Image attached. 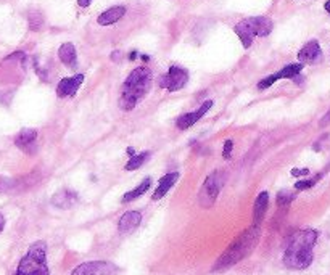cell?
Here are the masks:
<instances>
[{
  "label": "cell",
  "instance_id": "7a4b0ae2",
  "mask_svg": "<svg viewBox=\"0 0 330 275\" xmlns=\"http://www.w3.org/2000/svg\"><path fill=\"white\" fill-rule=\"evenodd\" d=\"M318 240L316 230H300L290 238V243L287 246L284 255V264L289 269L303 271L310 267L313 263V246Z\"/></svg>",
  "mask_w": 330,
  "mask_h": 275
},
{
  "label": "cell",
  "instance_id": "44dd1931",
  "mask_svg": "<svg viewBox=\"0 0 330 275\" xmlns=\"http://www.w3.org/2000/svg\"><path fill=\"white\" fill-rule=\"evenodd\" d=\"M148 156H150V151H142V153H139V155H132L131 158H129V161L126 163L124 169H126V171H135V169H139L140 166L148 159Z\"/></svg>",
  "mask_w": 330,
  "mask_h": 275
},
{
  "label": "cell",
  "instance_id": "3957f363",
  "mask_svg": "<svg viewBox=\"0 0 330 275\" xmlns=\"http://www.w3.org/2000/svg\"><path fill=\"white\" fill-rule=\"evenodd\" d=\"M152 69L147 66H139L126 77L123 84V92L118 100V105L123 111H131L140 100L147 97V93L152 90Z\"/></svg>",
  "mask_w": 330,
  "mask_h": 275
},
{
  "label": "cell",
  "instance_id": "f1b7e54d",
  "mask_svg": "<svg viewBox=\"0 0 330 275\" xmlns=\"http://www.w3.org/2000/svg\"><path fill=\"white\" fill-rule=\"evenodd\" d=\"M90 3H92V0H77V5L82 6V8H87Z\"/></svg>",
  "mask_w": 330,
  "mask_h": 275
},
{
  "label": "cell",
  "instance_id": "30bf717a",
  "mask_svg": "<svg viewBox=\"0 0 330 275\" xmlns=\"http://www.w3.org/2000/svg\"><path fill=\"white\" fill-rule=\"evenodd\" d=\"M82 82H84V74H76L73 77H63L58 82V85H56V95L60 98L74 97Z\"/></svg>",
  "mask_w": 330,
  "mask_h": 275
},
{
  "label": "cell",
  "instance_id": "cb8c5ba5",
  "mask_svg": "<svg viewBox=\"0 0 330 275\" xmlns=\"http://www.w3.org/2000/svg\"><path fill=\"white\" fill-rule=\"evenodd\" d=\"M322 177V174H318L316 177H313V179H308V180H298V182L295 184V188L297 190H306V188H311V187H314L316 185V182Z\"/></svg>",
  "mask_w": 330,
  "mask_h": 275
},
{
  "label": "cell",
  "instance_id": "5bb4252c",
  "mask_svg": "<svg viewBox=\"0 0 330 275\" xmlns=\"http://www.w3.org/2000/svg\"><path fill=\"white\" fill-rule=\"evenodd\" d=\"M126 6L124 5H116V6H111V8L105 10L100 16L97 18V23L100 26H110V24H114L118 23V21L121 19L126 14Z\"/></svg>",
  "mask_w": 330,
  "mask_h": 275
},
{
  "label": "cell",
  "instance_id": "83f0119b",
  "mask_svg": "<svg viewBox=\"0 0 330 275\" xmlns=\"http://www.w3.org/2000/svg\"><path fill=\"white\" fill-rule=\"evenodd\" d=\"M329 122H330V110L324 114V118L321 119L319 124H321V126H326V124H329Z\"/></svg>",
  "mask_w": 330,
  "mask_h": 275
},
{
  "label": "cell",
  "instance_id": "484cf974",
  "mask_svg": "<svg viewBox=\"0 0 330 275\" xmlns=\"http://www.w3.org/2000/svg\"><path fill=\"white\" fill-rule=\"evenodd\" d=\"M232 150H234V142H232V140H226L224 150H222V156H224V159H231Z\"/></svg>",
  "mask_w": 330,
  "mask_h": 275
},
{
  "label": "cell",
  "instance_id": "e0dca14e",
  "mask_svg": "<svg viewBox=\"0 0 330 275\" xmlns=\"http://www.w3.org/2000/svg\"><path fill=\"white\" fill-rule=\"evenodd\" d=\"M269 206V193L268 192H261L258 195V198L255 200V206H253V224L255 226H260L261 221L264 219V214L268 211Z\"/></svg>",
  "mask_w": 330,
  "mask_h": 275
},
{
  "label": "cell",
  "instance_id": "ffe728a7",
  "mask_svg": "<svg viewBox=\"0 0 330 275\" xmlns=\"http://www.w3.org/2000/svg\"><path fill=\"white\" fill-rule=\"evenodd\" d=\"M301 71H303V63H292V64H287L281 71L274 72V74L277 76V81H279V79H293L295 76L301 74Z\"/></svg>",
  "mask_w": 330,
  "mask_h": 275
},
{
  "label": "cell",
  "instance_id": "ac0fdd59",
  "mask_svg": "<svg viewBox=\"0 0 330 275\" xmlns=\"http://www.w3.org/2000/svg\"><path fill=\"white\" fill-rule=\"evenodd\" d=\"M77 201V195L76 192H71V190H61L55 195L52 198V205L56 208H61V209H68L74 205Z\"/></svg>",
  "mask_w": 330,
  "mask_h": 275
},
{
  "label": "cell",
  "instance_id": "7402d4cb",
  "mask_svg": "<svg viewBox=\"0 0 330 275\" xmlns=\"http://www.w3.org/2000/svg\"><path fill=\"white\" fill-rule=\"evenodd\" d=\"M44 26V16L37 10H32L29 13V29L31 31H40V27Z\"/></svg>",
  "mask_w": 330,
  "mask_h": 275
},
{
  "label": "cell",
  "instance_id": "8992f818",
  "mask_svg": "<svg viewBox=\"0 0 330 275\" xmlns=\"http://www.w3.org/2000/svg\"><path fill=\"white\" fill-rule=\"evenodd\" d=\"M222 184H224V176L219 171L211 172L210 176L205 179V182L200 188L198 193V203L202 208H213V205L218 200V195L222 188Z\"/></svg>",
  "mask_w": 330,
  "mask_h": 275
},
{
  "label": "cell",
  "instance_id": "4dcf8cb0",
  "mask_svg": "<svg viewBox=\"0 0 330 275\" xmlns=\"http://www.w3.org/2000/svg\"><path fill=\"white\" fill-rule=\"evenodd\" d=\"M3 226H5V219H3V216L0 214V230H3Z\"/></svg>",
  "mask_w": 330,
  "mask_h": 275
},
{
  "label": "cell",
  "instance_id": "5b68a950",
  "mask_svg": "<svg viewBox=\"0 0 330 275\" xmlns=\"http://www.w3.org/2000/svg\"><path fill=\"white\" fill-rule=\"evenodd\" d=\"M15 275H50L45 242H35L31 245L27 255L19 261Z\"/></svg>",
  "mask_w": 330,
  "mask_h": 275
},
{
  "label": "cell",
  "instance_id": "d4e9b609",
  "mask_svg": "<svg viewBox=\"0 0 330 275\" xmlns=\"http://www.w3.org/2000/svg\"><path fill=\"white\" fill-rule=\"evenodd\" d=\"M276 82H277V76H276V74H271V76H268L266 79H263L261 82H258V89L264 90V89H268V87H271L272 84H276Z\"/></svg>",
  "mask_w": 330,
  "mask_h": 275
},
{
  "label": "cell",
  "instance_id": "1f68e13d",
  "mask_svg": "<svg viewBox=\"0 0 330 275\" xmlns=\"http://www.w3.org/2000/svg\"><path fill=\"white\" fill-rule=\"evenodd\" d=\"M324 8H326V11L330 14V0H327V2L324 3Z\"/></svg>",
  "mask_w": 330,
  "mask_h": 275
},
{
  "label": "cell",
  "instance_id": "6da1fadb",
  "mask_svg": "<svg viewBox=\"0 0 330 275\" xmlns=\"http://www.w3.org/2000/svg\"><path fill=\"white\" fill-rule=\"evenodd\" d=\"M260 238H261L260 226H255L253 224L252 227H248L243 234H240L229 245V248L222 253L221 258L216 261V264L213 266V272H222L229 269V267L235 266L237 263H240L245 258H248L255 251Z\"/></svg>",
  "mask_w": 330,
  "mask_h": 275
},
{
  "label": "cell",
  "instance_id": "f546056e",
  "mask_svg": "<svg viewBox=\"0 0 330 275\" xmlns=\"http://www.w3.org/2000/svg\"><path fill=\"white\" fill-rule=\"evenodd\" d=\"M119 58H121V52H113V53H111V60L119 61Z\"/></svg>",
  "mask_w": 330,
  "mask_h": 275
},
{
  "label": "cell",
  "instance_id": "2e32d148",
  "mask_svg": "<svg viewBox=\"0 0 330 275\" xmlns=\"http://www.w3.org/2000/svg\"><path fill=\"white\" fill-rule=\"evenodd\" d=\"M177 179H179V172H169L164 177H161L160 184H158V187H156V190L152 195V200H155V201L161 200L164 195H166L171 188L174 187V184L177 182Z\"/></svg>",
  "mask_w": 330,
  "mask_h": 275
},
{
  "label": "cell",
  "instance_id": "7c38bea8",
  "mask_svg": "<svg viewBox=\"0 0 330 275\" xmlns=\"http://www.w3.org/2000/svg\"><path fill=\"white\" fill-rule=\"evenodd\" d=\"M322 56V50L318 40H310L298 52V60L300 63H308V64H313V63H318Z\"/></svg>",
  "mask_w": 330,
  "mask_h": 275
},
{
  "label": "cell",
  "instance_id": "8fae6325",
  "mask_svg": "<svg viewBox=\"0 0 330 275\" xmlns=\"http://www.w3.org/2000/svg\"><path fill=\"white\" fill-rule=\"evenodd\" d=\"M142 222V214L139 211H127L121 216V219L118 222V230L119 234L123 235H129L140 226Z\"/></svg>",
  "mask_w": 330,
  "mask_h": 275
},
{
  "label": "cell",
  "instance_id": "836d02e7",
  "mask_svg": "<svg viewBox=\"0 0 330 275\" xmlns=\"http://www.w3.org/2000/svg\"><path fill=\"white\" fill-rule=\"evenodd\" d=\"M140 58H142L143 61H148V60H150V56H148V55H140Z\"/></svg>",
  "mask_w": 330,
  "mask_h": 275
},
{
  "label": "cell",
  "instance_id": "4fadbf2b",
  "mask_svg": "<svg viewBox=\"0 0 330 275\" xmlns=\"http://www.w3.org/2000/svg\"><path fill=\"white\" fill-rule=\"evenodd\" d=\"M35 139H37V130L35 129H23L21 132L16 135L15 145L18 148H21L26 153H34L35 150Z\"/></svg>",
  "mask_w": 330,
  "mask_h": 275
},
{
  "label": "cell",
  "instance_id": "ba28073f",
  "mask_svg": "<svg viewBox=\"0 0 330 275\" xmlns=\"http://www.w3.org/2000/svg\"><path fill=\"white\" fill-rule=\"evenodd\" d=\"M118 267L108 261H92L77 266L71 275H116Z\"/></svg>",
  "mask_w": 330,
  "mask_h": 275
},
{
  "label": "cell",
  "instance_id": "d6a6232c",
  "mask_svg": "<svg viewBox=\"0 0 330 275\" xmlns=\"http://www.w3.org/2000/svg\"><path fill=\"white\" fill-rule=\"evenodd\" d=\"M135 58H137V52H131V55H129V60H131V61H134Z\"/></svg>",
  "mask_w": 330,
  "mask_h": 275
},
{
  "label": "cell",
  "instance_id": "52a82bcc",
  "mask_svg": "<svg viewBox=\"0 0 330 275\" xmlns=\"http://www.w3.org/2000/svg\"><path fill=\"white\" fill-rule=\"evenodd\" d=\"M189 81V71L182 66H169V71L160 79V87L168 92H176L185 87Z\"/></svg>",
  "mask_w": 330,
  "mask_h": 275
},
{
  "label": "cell",
  "instance_id": "e575fe53",
  "mask_svg": "<svg viewBox=\"0 0 330 275\" xmlns=\"http://www.w3.org/2000/svg\"><path fill=\"white\" fill-rule=\"evenodd\" d=\"M127 153L132 156V155H134V150H132V148H127Z\"/></svg>",
  "mask_w": 330,
  "mask_h": 275
},
{
  "label": "cell",
  "instance_id": "4316f807",
  "mask_svg": "<svg viewBox=\"0 0 330 275\" xmlns=\"http://www.w3.org/2000/svg\"><path fill=\"white\" fill-rule=\"evenodd\" d=\"M310 174V169L308 168H303V169H292V176L293 177H301V176H308Z\"/></svg>",
  "mask_w": 330,
  "mask_h": 275
},
{
  "label": "cell",
  "instance_id": "9c48e42d",
  "mask_svg": "<svg viewBox=\"0 0 330 275\" xmlns=\"http://www.w3.org/2000/svg\"><path fill=\"white\" fill-rule=\"evenodd\" d=\"M211 106H213V100H206L205 103L198 108V110L192 111V113H185V114H182V116H179L177 121H176L177 129L187 130L189 127H192L193 124H195V122H198L200 119H202L203 116L211 110Z\"/></svg>",
  "mask_w": 330,
  "mask_h": 275
},
{
  "label": "cell",
  "instance_id": "9a60e30c",
  "mask_svg": "<svg viewBox=\"0 0 330 275\" xmlns=\"http://www.w3.org/2000/svg\"><path fill=\"white\" fill-rule=\"evenodd\" d=\"M58 58L64 66H68L69 69H74L77 66V52H76L74 43H71V42L63 43L58 48Z\"/></svg>",
  "mask_w": 330,
  "mask_h": 275
},
{
  "label": "cell",
  "instance_id": "277c9868",
  "mask_svg": "<svg viewBox=\"0 0 330 275\" xmlns=\"http://www.w3.org/2000/svg\"><path fill=\"white\" fill-rule=\"evenodd\" d=\"M272 27H274V23L268 16H253L235 24L234 31L242 40V45L245 48H250L255 37H266V35L272 32Z\"/></svg>",
  "mask_w": 330,
  "mask_h": 275
},
{
  "label": "cell",
  "instance_id": "d6986e66",
  "mask_svg": "<svg viewBox=\"0 0 330 275\" xmlns=\"http://www.w3.org/2000/svg\"><path fill=\"white\" fill-rule=\"evenodd\" d=\"M150 185H152V179L150 177H145L142 180V182L134 188V190H131V192H127L124 197H123V203H129V201H134L135 198H139V197H142L143 193H145L148 188H150Z\"/></svg>",
  "mask_w": 330,
  "mask_h": 275
},
{
  "label": "cell",
  "instance_id": "603a6c76",
  "mask_svg": "<svg viewBox=\"0 0 330 275\" xmlns=\"http://www.w3.org/2000/svg\"><path fill=\"white\" fill-rule=\"evenodd\" d=\"M293 200H295V195L290 193V192H287V190L279 192V195H277V205L281 206V208H287Z\"/></svg>",
  "mask_w": 330,
  "mask_h": 275
}]
</instances>
